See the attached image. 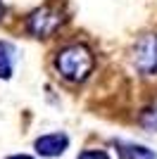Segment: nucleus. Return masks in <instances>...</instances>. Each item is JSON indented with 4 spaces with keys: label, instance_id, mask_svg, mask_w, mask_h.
Listing matches in <instances>:
<instances>
[{
    "label": "nucleus",
    "instance_id": "5",
    "mask_svg": "<svg viewBox=\"0 0 157 159\" xmlns=\"http://www.w3.org/2000/svg\"><path fill=\"white\" fill-rule=\"evenodd\" d=\"M112 147H114L117 159H157V152L152 150V147L140 145V143H133V140L114 138L112 140Z\"/></svg>",
    "mask_w": 157,
    "mask_h": 159
},
{
    "label": "nucleus",
    "instance_id": "6",
    "mask_svg": "<svg viewBox=\"0 0 157 159\" xmlns=\"http://www.w3.org/2000/svg\"><path fill=\"white\" fill-rule=\"evenodd\" d=\"M14 60H17V48H14L10 40H0V81L12 79Z\"/></svg>",
    "mask_w": 157,
    "mask_h": 159
},
{
    "label": "nucleus",
    "instance_id": "10",
    "mask_svg": "<svg viewBox=\"0 0 157 159\" xmlns=\"http://www.w3.org/2000/svg\"><path fill=\"white\" fill-rule=\"evenodd\" d=\"M2 17H5V5H2V0H0V21H2Z\"/></svg>",
    "mask_w": 157,
    "mask_h": 159
},
{
    "label": "nucleus",
    "instance_id": "7",
    "mask_svg": "<svg viewBox=\"0 0 157 159\" xmlns=\"http://www.w3.org/2000/svg\"><path fill=\"white\" fill-rule=\"evenodd\" d=\"M138 124H140L145 131L157 133V105H152V107H148V109H143V112H140V119H138Z\"/></svg>",
    "mask_w": 157,
    "mask_h": 159
},
{
    "label": "nucleus",
    "instance_id": "4",
    "mask_svg": "<svg viewBox=\"0 0 157 159\" xmlns=\"http://www.w3.org/2000/svg\"><path fill=\"white\" fill-rule=\"evenodd\" d=\"M69 150V135L62 131L55 133H45V135H38L33 140V152L43 159H57Z\"/></svg>",
    "mask_w": 157,
    "mask_h": 159
},
{
    "label": "nucleus",
    "instance_id": "9",
    "mask_svg": "<svg viewBox=\"0 0 157 159\" xmlns=\"http://www.w3.org/2000/svg\"><path fill=\"white\" fill-rule=\"evenodd\" d=\"M5 159H36V157H31V154H10Z\"/></svg>",
    "mask_w": 157,
    "mask_h": 159
},
{
    "label": "nucleus",
    "instance_id": "1",
    "mask_svg": "<svg viewBox=\"0 0 157 159\" xmlns=\"http://www.w3.org/2000/svg\"><path fill=\"white\" fill-rule=\"evenodd\" d=\"M55 71L62 81L67 83H83L88 76L93 74L95 66V55L86 43H69V45L59 48L55 52Z\"/></svg>",
    "mask_w": 157,
    "mask_h": 159
},
{
    "label": "nucleus",
    "instance_id": "8",
    "mask_svg": "<svg viewBox=\"0 0 157 159\" xmlns=\"http://www.w3.org/2000/svg\"><path fill=\"white\" fill-rule=\"evenodd\" d=\"M76 159H112L105 150H83Z\"/></svg>",
    "mask_w": 157,
    "mask_h": 159
},
{
    "label": "nucleus",
    "instance_id": "3",
    "mask_svg": "<svg viewBox=\"0 0 157 159\" xmlns=\"http://www.w3.org/2000/svg\"><path fill=\"white\" fill-rule=\"evenodd\" d=\"M131 66L143 79H157V33H145L131 48Z\"/></svg>",
    "mask_w": 157,
    "mask_h": 159
},
{
    "label": "nucleus",
    "instance_id": "2",
    "mask_svg": "<svg viewBox=\"0 0 157 159\" xmlns=\"http://www.w3.org/2000/svg\"><path fill=\"white\" fill-rule=\"evenodd\" d=\"M64 14L62 10L52 5H40L36 7L24 21V31L31 36V38H38V40H45V38H52L59 29L64 26Z\"/></svg>",
    "mask_w": 157,
    "mask_h": 159
}]
</instances>
